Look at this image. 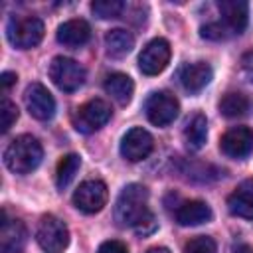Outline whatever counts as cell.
Masks as SVG:
<instances>
[{"label": "cell", "mask_w": 253, "mask_h": 253, "mask_svg": "<svg viewBox=\"0 0 253 253\" xmlns=\"http://www.w3.org/2000/svg\"><path fill=\"white\" fill-rule=\"evenodd\" d=\"M97 253H128V249H126V245L123 241L109 239V241H103L99 245V251Z\"/></svg>", "instance_id": "cell-28"}, {"label": "cell", "mask_w": 253, "mask_h": 253, "mask_svg": "<svg viewBox=\"0 0 253 253\" xmlns=\"http://www.w3.org/2000/svg\"><path fill=\"white\" fill-rule=\"evenodd\" d=\"M49 79L61 89V91H77L85 83V69L71 57L57 55L49 63Z\"/></svg>", "instance_id": "cell-5"}, {"label": "cell", "mask_w": 253, "mask_h": 253, "mask_svg": "<svg viewBox=\"0 0 253 253\" xmlns=\"http://www.w3.org/2000/svg\"><path fill=\"white\" fill-rule=\"evenodd\" d=\"M227 210L233 215L253 219V182H243L227 198Z\"/></svg>", "instance_id": "cell-17"}, {"label": "cell", "mask_w": 253, "mask_h": 253, "mask_svg": "<svg viewBox=\"0 0 253 253\" xmlns=\"http://www.w3.org/2000/svg\"><path fill=\"white\" fill-rule=\"evenodd\" d=\"M134 47V36L123 28H115V30H109L105 34V49H107V55L115 57V59H121L125 55H128Z\"/></svg>", "instance_id": "cell-19"}, {"label": "cell", "mask_w": 253, "mask_h": 253, "mask_svg": "<svg viewBox=\"0 0 253 253\" xmlns=\"http://www.w3.org/2000/svg\"><path fill=\"white\" fill-rule=\"evenodd\" d=\"M113 115V109L107 101L103 99H91L85 105H81L75 113L73 125L79 132H93L101 128Z\"/></svg>", "instance_id": "cell-8"}, {"label": "cell", "mask_w": 253, "mask_h": 253, "mask_svg": "<svg viewBox=\"0 0 253 253\" xmlns=\"http://www.w3.org/2000/svg\"><path fill=\"white\" fill-rule=\"evenodd\" d=\"M215 251H217L215 241L208 235H196L184 247V253H215Z\"/></svg>", "instance_id": "cell-26"}, {"label": "cell", "mask_w": 253, "mask_h": 253, "mask_svg": "<svg viewBox=\"0 0 253 253\" xmlns=\"http://www.w3.org/2000/svg\"><path fill=\"white\" fill-rule=\"evenodd\" d=\"M79 166H81L79 154H67V156H63L59 160L57 170H55V184H57L59 190H63V188H67L71 184V180L75 178Z\"/></svg>", "instance_id": "cell-22"}, {"label": "cell", "mask_w": 253, "mask_h": 253, "mask_svg": "<svg viewBox=\"0 0 253 253\" xmlns=\"http://www.w3.org/2000/svg\"><path fill=\"white\" fill-rule=\"evenodd\" d=\"M16 119H18V107H16V103H12L10 99H2V103H0V130L2 132H8L10 130V126L16 123Z\"/></svg>", "instance_id": "cell-25"}, {"label": "cell", "mask_w": 253, "mask_h": 253, "mask_svg": "<svg viewBox=\"0 0 253 253\" xmlns=\"http://www.w3.org/2000/svg\"><path fill=\"white\" fill-rule=\"evenodd\" d=\"M36 241L45 253H63L69 243V229L59 217L43 215L36 231Z\"/></svg>", "instance_id": "cell-4"}, {"label": "cell", "mask_w": 253, "mask_h": 253, "mask_svg": "<svg viewBox=\"0 0 253 253\" xmlns=\"http://www.w3.org/2000/svg\"><path fill=\"white\" fill-rule=\"evenodd\" d=\"M152 146H154L152 134L140 126L126 130L125 136L121 138V154L128 162H138V160L146 158L150 154Z\"/></svg>", "instance_id": "cell-11"}, {"label": "cell", "mask_w": 253, "mask_h": 253, "mask_svg": "<svg viewBox=\"0 0 253 253\" xmlns=\"http://www.w3.org/2000/svg\"><path fill=\"white\" fill-rule=\"evenodd\" d=\"M247 109H249V101H247V97H245L243 93L229 91V93H225V95L221 97V101H219V113H221L223 117H229V119L245 115Z\"/></svg>", "instance_id": "cell-23"}, {"label": "cell", "mask_w": 253, "mask_h": 253, "mask_svg": "<svg viewBox=\"0 0 253 253\" xmlns=\"http://www.w3.org/2000/svg\"><path fill=\"white\" fill-rule=\"evenodd\" d=\"M55 36H57V42L63 43V45H67V47H79V45H83V43L89 42L91 28H89V24L85 20L75 18V20L63 22L57 28V34Z\"/></svg>", "instance_id": "cell-16"}, {"label": "cell", "mask_w": 253, "mask_h": 253, "mask_svg": "<svg viewBox=\"0 0 253 253\" xmlns=\"http://www.w3.org/2000/svg\"><path fill=\"white\" fill-rule=\"evenodd\" d=\"M115 219L121 225L134 227L142 235L154 231L156 223L148 210V190L140 184L125 186L115 204Z\"/></svg>", "instance_id": "cell-1"}, {"label": "cell", "mask_w": 253, "mask_h": 253, "mask_svg": "<svg viewBox=\"0 0 253 253\" xmlns=\"http://www.w3.org/2000/svg\"><path fill=\"white\" fill-rule=\"evenodd\" d=\"M211 219V210L202 200H190L178 206L176 210V221L180 225H200Z\"/></svg>", "instance_id": "cell-18"}, {"label": "cell", "mask_w": 253, "mask_h": 253, "mask_svg": "<svg viewBox=\"0 0 253 253\" xmlns=\"http://www.w3.org/2000/svg\"><path fill=\"white\" fill-rule=\"evenodd\" d=\"M144 111H146L148 121L154 126H166V125H170L178 117L180 105H178V99L172 93H168V91H156V93H152L146 99Z\"/></svg>", "instance_id": "cell-7"}, {"label": "cell", "mask_w": 253, "mask_h": 253, "mask_svg": "<svg viewBox=\"0 0 253 253\" xmlns=\"http://www.w3.org/2000/svg\"><path fill=\"white\" fill-rule=\"evenodd\" d=\"M43 158V148L32 134L16 136L4 150V164L14 174H30L40 166Z\"/></svg>", "instance_id": "cell-2"}, {"label": "cell", "mask_w": 253, "mask_h": 253, "mask_svg": "<svg viewBox=\"0 0 253 253\" xmlns=\"http://www.w3.org/2000/svg\"><path fill=\"white\" fill-rule=\"evenodd\" d=\"M107 198L109 190L103 180H85L73 192V206L83 213H97L105 208Z\"/></svg>", "instance_id": "cell-6"}, {"label": "cell", "mask_w": 253, "mask_h": 253, "mask_svg": "<svg viewBox=\"0 0 253 253\" xmlns=\"http://www.w3.org/2000/svg\"><path fill=\"white\" fill-rule=\"evenodd\" d=\"M217 10L221 14L223 28L227 34H241L247 26V2L243 0H219Z\"/></svg>", "instance_id": "cell-13"}, {"label": "cell", "mask_w": 253, "mask_h": 253, "mask_svg": "<svg viewBox=\"0 0 253 253\" xmlns=\"http://www.w3.org/2000/svg\"><path fill=\"white\" fill-rule=\"evenodd\" d=\"M200 34H202V38H206V40H225V38L229 36L221 22H210V24L202 26Z\"/></svg>", "instance_id": "cell-27"}, {"label": "cell", "mask_w": 253, "mask_h": 253, "mask_svg": "<svg viewBox=\"0 0 253 253\" xmlns=\"http://www.w3.org/2000/svg\"><path fill=\"white\" fill-rule=\"evenodd\" d=\"M24 99H26V107H28V111L34 119L49 121L55 115V99L42 83L28 85Z\"/></svg>", "instance_id": "cell-12"}, {"label": "cell", "mask_w": 253, "mask_h": 253, "mask_svg": "<svg viewBox=\"0 0 253 253\" xmlns=\"http://www.w3.org/2000/svg\"><path fill=\"white\" fill-rule=\"evenodd\" d=\"M16 79H18V77H16V73H12V71H4V73H2V77H0V81H2V89H4V91H8V87H10V85H14V83H16Z\"/></svg>", "instance_id": "cell-30"}, {"label": "cell", "mask_w": 253, "mask_h": 253, "mask_svg": "<svg viewBox=\"0 0 253 253\" xmlns=\"http://www.w3.org/2000/svg\"><path fill=\"white\" fill-rule=\"evenodd\" d=\"M26 243V227L20 219H8L6 211H2V227H0V249L2 253H18Z\"/></svg>", "instance_id": "cell-14"}, {"label": "cell", "mask_w": 253, "mask_h": 253, "mask_svg": "<svg viewBox=\"0 0 253 253\" xmlns=\"http://www.w3.org/2000/svg\"><path fill=\"white\" fill-rule=\"evenodd\" d=\"M43 22L38 16H12L6 26L8 42L18 49H30L43 38Z\"/></svg>", "instance_id": "cell-3"}, {"label": "cell", "mask_w": 253, "mask_h": 253, "mask_svg": "<svg viewBox=\"0 0 253 253\" xmlns=\"http://www.w3.org/2000/svg\"><path fill=\"white\" fill-rule=\"evenodd\" d=\"M146 253H170L166 247H152V249H148Z\"/></svg>", "instance_id": "cell-32"}, {"label": "cell", "mask_w": 253, "mask_h": 253, "mask_svg": "<svg viewBox=\"0 0 253 253\" xmlns=\"http://www.w3.org/2000/svg\"><path fill=\"white\" fill-rule=\"evenodd\" d=\"M206 138H208V121L204 115L198 113L188 121L184 128V140L190 150H200L206 144Z\"/></svg>", "instance_id": "cell-21"}, {"label": "cell", "mask_w": 253, "mask_h": 253, "mask_svg": "<svg viewBox=\"0 0 253 253\" xmlns=\"http://www.w3.org/2000/svg\"><path fill=\"white\" fill-rule=\"evenodd\" d=\"M241 71H243V75L249 81H253V49L243 53V57H241Z\"/></svg>", "instance_id": "cell-29"}, {"label": "cell", "mask_w": 253, "mask_h": 253, "mask_svg": "<svg viewBox=\"0 0 253 253\" xmlns=\"http://www.w3.org/2000/svg\"><path fill=\"white\" fill-rule=\"evenodd\" d=\"M211 67L206 61H194L182 67L180 71V83L188 93H198L202 91L210 81H211Z\"/></svg>", "instance_id": "cell-15"}, {"label": "cell", "mask_w": 253, "mask_h": 253, "mask_svg": "<svg viewBox=\"0 0 253 253\" xmlns=\"http://www.w3.org/2000/svg\"><path fill=\"white\" fill-rule=\"evenodd\" d=\"M233 253H253V247L247 243H237L233 245Z\"/></svg>", "instance_id": "cell-31"}, {"label": "cell", "mask_w": 253, "mask_h": 253, "mask_svg": "<svg viewBox=\"0 0 253 253\" xmlns=\"http://www.w3.org/2000/svg\"><path fill=\"white\" fill-rule=\"evenodd\" d=\"M125 10V2L121 0H95L91 2V12L101 18V20H109V18H119Z\"/></svg>", "instance_id": "cell-24"}, {"label": "cell", "mask_w": 253, "mask_h": 253, "mask_svg": "<svg viewBox=\"0 0 253 253\" xmlns=\"http://www.w3.org/2000/svg\"><path fill=\"white\" fill-rule=\"evenodd\" d=\"M219 148L229 158H235V160L247 158L253 152V130L249 126H233V128H229L221 136Z\"/></svg>", "instance_id": "cell-10"}, {"label": "cell", "mask_w": 253, "mask_h": 253, "mask_svg": "<svg viewBox=\"0 0 253 253\" xmlns=\"http://www.w3.org/2000/svg\"><path fill=\"white\" fill-rule=\"evenodd\" d=\"M168 61H170V43L164 38L150 40L138 55V67L144 75H158L160 71H164Z\"/></svg>", "instance_id": "cell-9"}, {"label": "cell", "mask_w": 253, "mask_h": 253, "mask_svg": "<svg viewBox=\"0 0 253 253\" xmlns=\"http://www.w3.org/2000/svg\"><path fill=\"white\" fill-rule=\"evenodd\" d=\"M103 87H105L107 95H111L119 105L130 103L132 93H134V83L126 73H111V75H107Z\"/></svg>", "instance_id": "cell-20"}]
</instances>
